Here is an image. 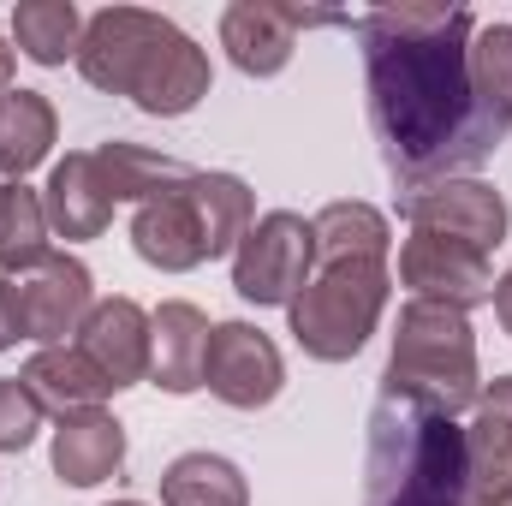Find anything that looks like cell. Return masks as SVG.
<instances>
[{
	"label": "cell",
	"instance_id": "2e32d148",
	"mask_svg": "<svg viewBox=\"0 0 512 506\" xmlns=\"http://www.w3.org/2000/svg\"><path fill=\"white\" fill-rule=\"evenodd\" d=\"M126 465V423L114 411H72L54 429V477L72 489H96L108 477H120Z\"/></svg>",
	"mask_w": 512,
	"mask_h": 506
},
{
	"label": "cell",
	"instance_id": "8992f818",
	"mask_svg": "<svg viewBox=\"0 0 512 506\" xmlns=\"http://www.w3.org/2000/svg\"><path fill=\"white\" fill-rule=\"evenodd\" d=\"M316 274V227L292 209H268L233 251V292L268 310V304H292Z\"/></svg>",
	"mask_w": 512,
	"mask_h": 506
},
{
	"label": "cell",
	"instance_id": "ffe728a7",
	"mask_svg": "<svg viewBox=\"0 0 512 506\" xmlns=\"http://www.w3.org/2000/svg\"><path fill=\"white\" fill-rule=\"evenodd\" d=\"M54 137H60V114H54V102H48L42 90H12V96H0V173H6L12 185H18L30 167L48 161Z\"/></svg>",
	"mask_w": 512,
	"mask_h": 506
},
{
	"label": "cell",
	"instance_id": "5bb4252c",
	"mask_svg": "<svg viewBox=\"0 0 512 506\" xmlns=\"http://www.w3.org/2000/svg\"><path fill=\"white\" fill-rule=\"evenodd\" d=\"M131 251L161 274H191L209 262V233H203V215L191 203V179L179 191L131 209Z\"/></svg>",
	"mask_w": 512,
	"mask_h": 506
},
{
	"label": "cell",
	"instance_id": "f546056e",
	"mask_svg": "<svg viewBox=\"0 0 512 506\" xmlns=\"http://www.w3.org/2000/svg\"><path fill=\"white\" fill-rule=\"evenodd\" d=\"M12 72H18V48L0 36V96H12Z\"/></svg>",
	"mask_w": 512,
	"mask_h": 506
},
{
	"label": "cell",
	"instance_id": "5b68a950",
	"mask_svg": "<svg viewBox=\"0 0 512 506\" xmlns=\"http://www.w3.org/2000/svg\"><path fill=\"white\" fill-rule=\"evenodd\" d=\"M393 274L387 256H322L310 286L286 304L292 316V340L304 346V358L316 364H346L370 346L376 322L387 310Z\"/></svg>",
	"mask_w": 512,
	"mask_h": 506
},
{
	"label": "cell",
	"instance_id": "f1b7e54d",
	"mask_svg": "<svg viewBox=\"0 0 512 506\" xmlns=\"http://www.w3.org/2000/svg\"><path fill=\"white\" fill-rule=\"evenodd\" d=\"M489 304H495V316H501V328L512 334V268L501 274V280H495V298H489Z\"/></svg>",
	"mask_w": 512,
	"mask_h": 506
},
{
	"label": "cell",
	"instance_id": "4316f807",
	"mask_svg": "<svg viewBox=\"0 0 512 506\" xmlns=\"http://www.w3.org/2000/svg\"><path fill=\"white\" fill-rule=\"evenodd\" d=\"M42 429V405L18 376H0V453H24Z\"/></svg>",
	"mask_w": 512,
	"mask_h": 506
},
{
	"label": "cell",
	"instance_id": "6da1fadb",
	"mask_svg": "<svg viewBox=\"0 0 512 506\" xmlns=\"http://www.w3.org/2000/svg\"><path fill=\"white\" fill-rule=\"evenodd\" d=\"M382 161L399 191L465 179L507 143L501 114L471 78L477 18L465 6H382L352 18Z\"/></svg>",
	"mask_w": 512,
	"mask_h": 506
},
{
	"label": "cell",
	"instance_id": "44dd1931",
	"mask_svg": "<svg viewBox=\"0 0 512 506\" xmlns=\"http://www.w3.org/2000/svg\"><path fill=\"white\" fill-rule=\"evenodd\" d=\"M191 203L203 215V233H209V262L215 256H233L239 239L256 227V197L239 173H191Z\"/></svg>",
	"mask_w": 512,
	"mask_h": 506
},
{
	"label": "cell",
	"instance_id": "9c48e42d",
	"mask_svg": "<svg viewBox=\"0 0 512 506\" xmlns=\"http://www.w3.org/2000/svg\"><path fill=\"white\" fill-rule=\"evenodd\" d=\"M322 24H352V18L310 12V6H286V0H233L221 12V48H227V60L245 78H274V72H286L298 36L304 30H322Z\"/></svg>",
	"mask_w": 512,
	"mask_h": 506
},
{
	"label": "cell",
	"instance_id": "603a6c76",
	"mask_svg": "<svg viewBox=\"0 0 512 506\" xmlns=\"http://www.w3.org/2000/svg\"><path fill=\"white\" fill-rule=\"evenodd\" d=\"M12 42L36 66H66V60H78L84 18L72 0H18L12 6Z\"/></svg>",
	"mask_w": 512,
	"mask_h": 506
},
{
	"label": "cell",
	"instance_id": "1f68e13d",
	"mask_svg": "<svg viewBox=\"0 0 512 506\" xmlns=\"http://www.w3.org/2000/svg\"><path fill=\"white\" fill-rule=\"evenodd\" d=\"M114 506H143V501H114Z\"/></svg>",
	"mask_w": 512,
	"mask_h": 506
},
{
	"label": "cell",
	"instance_id": "e0dca14e",
	"mask_svg": "<svg viewBox=\"0 0 512 506\" xmlns=\"http://www.w3.org/2000/svg\"><path fill=\"white\" fill-rule=\"evenodd\" d=\"M155 364H149V381L161 393H197L203 387V352H209V316L185 298L161 304L155 316Z\"/></svg>",
	"mask_w": 512,
	"mask_h": 506
},
{
	"label": "cell",
	"instance_id": "9a60e30c",
	"mask_svg": "<svg viewBox=\"0 0 512 506\" xmlns=\"http://www.w3.org/2000/svg\"><path fill=\"white\" fill-rule=\"evenodd\" d=\"M465 501H512V376H495L465 429Z\"/></svg>",
	"mask_w": 512,
	"mask_h": 506
},
{
	"label": "cell",
	"instance_id": "484cf974",
	"mask_svg": "<svg viewBox=\"0 0 512 506\" xmlns=\"http://www.w3.org/2000/svg\"><path fill=\"white\" fill-rule=\"evenodd\" d=\"M471 78L483 90V102L501 114L512 131V24H477L471 36Z\"/></svg>",
	"mask_w": 512,
	"mask_h": 506
},
{
	"label": "cell",
	"instance_id": "7402d4cb",
	"mask_svg": "<svg viewBox=\"0 0 512 506\" xmlns=\"http://www.w3.org/2000/svg\"><path fill=\"white\" fill-rule=\"evenodd\" d=\"M161 506H251V483L221 453H179L161 471Z\"/></svg>",
	"mask_w": 512,
	"mask_h": 506
},
{
	"label": "cell",
	"instance_id": "83f0119b",
	"mask_svg": "<svg viewBox=\"0 0 512 506\" xmlns=\"http://www.w3.org/2000/svg\"><path fill=\"white\" fill-rule=\"evenodd\" d=\"M24 340V328H18V304H12V280L0 274V352L6 346H18Z\"/></svg>",
	"mask_w": 512,
	"mask_h": 506
},
{
	"label": "cell",
	"instance_id": "277c9868",
	"mask_svg": "<svg viewBox=\"0 0 512 506\" xmlns=\"http://www.w3.org/2000/svg\"><path fill=\"white\" fill-rule=\"evenodd\" d=\"M382 393H399V399H411V405H429V411H441V417L477 411L483 376H477V334H471V316L453 310V304L411 298V304L399 310V328H393Z\"/></svg>",
	"mask_w": 512,
	"mask_h": 506
},
{
	"label": "cell",
	"instance_id": "4dcf8cb0",
	"mask_svg": "<svg viewBox=\"0 0 512 506\" xmlns=\"http://www.w3.org/2000/svg\"><path fill=\"white\" fill-rule=\"evenodd\" d=\"M459 506H512V501H459Z\"/></svg>",
	"mask_w": 512,
	"mask_h": 506
},
{
	"label": "cell",
	"instance_id": "3957f363",
	"mask_svg": "<svg viewBox=\"0 0 512 506\" xmlns=\"http://www.w3.org/2000/svg\"><path fill=\"white\" fill-rule=\"evenodd\" d=\"M465 501V429L429 405L382 393L370 411L364 506H459Z\"/></svg>",
	"mask_w": 512,
	"mask_h": 506
},
{
	"label": "cell",
	"instance_id": "4fadbf2b",
	"mask_svg": "<svg viewBox=\"0 0 512 506\" xmlns=\"http://www.w3.org/2000/svg\"><path fill=\"white\" fill-rule=\"evenodd\" d=\"M114 191L96 167V149H72L66 161H54L48 185H42V215H48V233L66 239V245H84V239H102L114 227Z\"/></svg>",
	"mask_w": 512,
	"mask_h": 506
},
{
	"label": "cell",
	"instance_id": "52a82bcc",
	"mask_svg": "<svg viewBox=\"0 0 512 506\" xmlns=\"http://www.w3.org/2000/svg\"><path fill=\"white\" fill-rule=\"evenodd\" d=\"M12 304H18V328L36 346H66L84 316L96 310V280L78 256L48 251L42 262H30L24 274H12Z\"/></svg>",
	"mask_w": 512,
	"mask_h": 506
},
{
	"label": "cell",
	"instance_id": "8fae6325",
	"mask_svg": "<svg viewBox=\"0 0 512 506\" xmlns=\"http://www.w3.org/2000/svg\"><path fill=\"white\" fill-rule=\"evenodd\" d=\"M399 280L411 286V298H429V304H453V310H477L495 298V268L489 256L459 245V239H441V233H411L399 245Z\"/></svg>",
	"mask_w": 512,
	"mask_h": 506
},
{
	"label": "cell",
	"instance_id": "ac0fdd59",
	"mask_svg": "<svg viewBox=\"0 0 512 506\" xmlns=\"http://www.w3.org/2000/svg\"><path fill=\"white\" fill-rule=\"evenodd\" d=\"M18 381L30 387V399L42 405V411H54V417H72V411H96L114 387H108V376L78 352V346H42L24 370H18Z\"/></svg>",
	"mask_w": 512,
	"mask_h": 506
},
{
	"label": "cell",
	"instance_id": "d6986e66",
	"mask_svg": "<svg viewBox=\"0 0 512 506\" xmlns=\"http://www.w3.org/2000/svg\"><path fill=\"white\" fill-rule=\"evenodd\" d=\"M96 167H102L114 203H131V209H143V203L179 191V185L197 173V167H185V161H173V155H155V149H143V143H126V137L102 143V149H96Z\"/></svg>",
	"mask_w": 512,
	"mask_h": 506
},
{
	"label": "cell",
	"instance_id": "d4e9b609",
	"mask_svg": "<svg viewBox=\"0 0 512 506\" xmlns=\"http://www.w3.org/2000/svg\"><path fill=\"white\" fill-rule=\"evenodd\" d=\"M48 256V215H42V191H30L24 179L18 185H0V268L6 274H24L30 262Z\"/></svg>",
	"mask_w": 512,
	"mask_h": 506
},
{
	"label": "cell",
	"instance_id": "7c38bea8",
	"mask_svg": "<svg viewBox=\"0 0 512 506\" xmlns=\"http://www.w3.org/2000/svg\"><path fill=\"white\" fill-rule=\"evenodd\" d=\"M78 352L108 376L114 393H126L137 381H149L155 364V322L137 298H96V310L78 328Z\"/></svg>",
	"mask_w": 512,
	"mask_h": 506
},
{
	"label": "cell",
	"instance_id": "7a4b0ae2",
	"mask_svg": "<svg viewBox=\"0 0 512 506\" xmlns=\"http://www.w3.org/2000/svg\"><path fill=\"white\" fill-rule=\"evenodd\" d=\"M78 72L108 96H131L155 120L191 114L215 78L209 54L173 18L143 12V6H102L96 18H84Z\"/></svg>",
	"mask_w": 512,
	"mask_h": 506
},
{
	"label": "cell",
	"instance_id": "cb8c5ba5",
	"mask_svg": "<svg viewBox=\"0 0 512 506\" xmlns=\"http://www.w3.org/2000/svg\"><path fill=\"white\" fill-rule=\"evenodd\" d=\"M310 227H316V262L322 256H387V245H393L387 215L370 209V203H358V197L316 209Z\"/></svg>",
	"mask_w": 512,
	"mask_h": 506
},
{
	"label": "cell",
	"instance_id": "ba28073f",
	"mask_svg": "<svg viewBox=\"0 0 512 506\" xmlns=\"http://www.w3.org/2000/svg\"><path fill=\"white\" fill-rule=\"evenodd\" d=\"M203 387L233 411H262L286 387V358L256 322H215L203 352Z\"/></svg>",
	"mask_w": 512,
	"mask_h": 506
},
{
	"label": "cell",
	"instance_id": "30bf717a",
	"mask_svg": "<svg viewBox=\"0 0 512 506\" xmlns=\"http://www.w3.org/2000/svg\"><path fill=\"white\" fill-rule=\"evenodd\" d=\"M399 215L411 221V233H441V239H459L471 251H495L507 239V197L483 179H441V185H423V191H405L399 197Z\"/></svg>",
	"mask_w": 512,
	"mask_h": 506
}]
</instances>
